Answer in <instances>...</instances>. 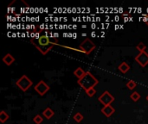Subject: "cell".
<instances>
[{"label":"cell","mask_w":148,"mask_h":124,"mask_svg":"<svg viewBox=\"0 0 148 124\" xmlns=\"http://www.w3.org/2000/svg\"><path fill=\"white\" fill-rule=\"evenodd\" d=\"M31 43L43 55H46L53 48L54 45H57V41H51L47 35H42L37 39L36 42L32 41Z\"/></svg>","instance_id":"obj_1"},{"label":"cell","mask_w":148,"mask_h":124,"mask_svg":"<svg viewBox=\"0 0 148 124\" xmlns=\"http://www.w3.org/2000/svg\"><path fill=\"white\" fill-rule=\"evenodd\" d=\"M77 83L86 91L91 88H95V86L98 85L99 81L90 72H86V74L83 76V78L78 79Z\"/></svg>","instance_id":"obj_2"},{"label":"cell","mask_w":148,"mask_h":124,"mask_svg":"<svg viewBox=\"0 0 148 124\" xmlns=\"http://www.w3.org/2000/svg\"><path fill=\"white\" fill-rule=\"evenodd\" d=\"M33 83L32 81L26 76V75H23L19 79L16 80V85L23 91H28L31 86H32Z\"/></svg>","instance_id":"obj_3"},{"label":"cell","mask_w":148,"mask_h":124,"mask_svg":"<svg viewBox=\"0 0 148 124\" xmlns=\"http://www.w3.org/2000/svg\"><path fill=\"white\" fill-rule=\"evenodd\" d=\"M80 47V51L83 52L86 54H90L95 48V44L89 39V38H86L79 46Z\"/></svg>","instance_id":"obj_4"},{"label":"cell","mask_w":148,"mask_h":124,"mask_svg":"<svg viewBox=\"0 0 148 124\" xmlns=\"http://www.w3.org/2000/svg\"><path fill=\"white\" fill-rule=\"evenodd\" d=\"M99 101L104 106L111 105V104L114 101V97L112 94H110L108 91H106L99 97Z\"/></svg>","instance_id":"obj_5"},{"label":"cell","mask_w":148,"mask_h":124,"mask_svg":"<svg viewBox=\"0 0 148 124\" xmlns=\"http://www.w3.org/2000/svg\"><path fill=\"white\" fill-rule=\"evenodd\" d=\"M49 86L43 81L41 80L39 81V83L35 86V91L40 95V96H44L49 90Z\"/></svg>","instance_id":"obj_6"},{"label":"cell","mask_w":148,"mask_h":124,"mask_svg":"<svg viewBox=\"0 0 148 124\" xmlns=\"http://www.w3.org/2000/svg\"><path fill=\"white\" fill-rule=\"evenodd\" d=\"M134 60L139 65H140V66L146 67L148 65V54L146 51L141 52L134 58Z\"/></svg>","instance_id":"obj_7"},{"label":"cell","mask_w":148,"mask_h":124,"mask_svg":"<svg viewBox=\"0 0 148 124\" xmlns=\"http://www.w3.org/2000/svg\"><path fill=\"white\" fill-rule=\"evenodd\" d=\"M115 112V110L114 107H112L111 105H108V106H104L101 109V113L104 114V116L106 117H110Z\"/></svg>","instance_id":"obj_8"},{"label":"cell","mask_w":148,"mask_h":124,"mask_svg":"<svg viewBox=\"0 0 148 124\" xmlns=\"http://www.w3.org/2000/svg\"><path fill=\"white\" fill-rule=\"evenodd\" d=\"M15 61V58L10 54H6L3 57V62L6 65V66H10L12 63H14Z\"/></svg>","instance_id":"obj_9"},{"label":"cell","mask_w":148,"mask_h":124,"mask_svg":"<svg viewBox=\"0 0 148 124\" xmlns=\"http://www.w3.org/2000/svg\"><path fill=\"white\" fill-rule=\"evenodd\" d=\"M118 69L122 73H127L129 70H130V66L127 63V62H122L119 66H118Z\"/></svg>","instance_id":"obj_10"},{"label":"cell","mask_w":148,"mask_h":124,"mask_svg":"<svg viewBox=\"0 0 148 124\" xmlns=\"http://www.w3.org/2000/svg\"><path fill=\"white\" fill-rule=\"evenodd\" d=\"M86 74V72H84V70L82 67H78L75 70L74 72V75L75 77L78 78V79H81L82 78H83V76Z\"/></svg>","instance_id":"obj_11"},{"label":"cell","mask_w":148,"mask_h":124,"mask_svg":"<svg viewBox=\"0 0 148 124\" xmlns=\"http://www.w3.org/2000/svg\"><path fill=\"white\" fill-rule=\"evenodd\" d=\"M54 114H55V112L52 110V109H50V108H47L44 111H43V113H42V115L49 120V119H50L53 116H54Z\"/></svg>","instance_id":"obj_12"},{"label":"cell","mask_w":148,"mask_h":124,"mask_svg":"<svg viewBox=\"0 0 148 124\" xmlns=\"http://www.w3.org/2000/svg\"><path fill=\"white\" fill-rule=\"evenodd\" d=\"M8 119H9V115H8L4 110H2V111L0 112V122H1L2 123H5Z\"/></svg>","instance_id":"obj_13"},{"label":"cell","mask_w":148,"mask_h":124,"mask_svg":"<svg viewBox=\"0 0 148 124\" xmlns=\"http://www.w3.org/2000/svg\"><path fill=\"white\" fill-rule=\"evenodd\" d=\"M130 98H131L133 101L137 102V101L140 98V93H138L137 91H134V92H133V93L130 95Z\"/></svg>","instance_id":"obj_14"},{"label":"cell","mask_w":148,"mask_h":124,"mask_svg":"<svg viewBox=\"0 0 148 124\" xmlns=\"http://www.w3.org/2000/svg\"><path fill=\"white\" fill-rule=\"evenodd\" d=\"M137 85V83L134 80H129L127 83V87L129 89V90H134Z\"/></svg>","instance_id":"obj_15"},{"label":"cell","mask_w":148,"mask_h":124,"mask_svg":"<svg viewBox=\"0 0 148 124\" xmlns=\"http://www.w3.org/2000/svg\"><path fill=\"white\" fill-rule=\"evenodd\" d=\"M73 118H74V120H75L76 123H81V122L83 120V116H82L81 113H79V112H78V113H76V114L74 116V117H73Z\"/></svg>","instance_id":"obj_16"},{"label":"cell","mask_w":148,"mask_h":124,"mask_svg":"<svg viewBox=\"0 0 148 124\" xmlns=\"http://www.w3.org/2000/svg\"><path fill=\"white\" fill-rule=\"evenodd\" d=\"M136 48L141 53V52H145V51H146L147 46H146L143 42H140V43H139V44L136 46Z\"/></svg>","instance_id":"obj_17"},{"label":"cell","mask_w":148,"mask_h":124,"mask_svg":"<svg viewBox=\"0 0 148 124\" xmlns=\"http://www.w3.org/2000/svg\"><path fill=\"white\" fill-rule=\"evenodd\" d=\"M33 122L36 124H41L43 122V119H42V117L40 115H36V116L33 118Z\"/></svg>","instance_id":"obj_18"},{"label":"cell","mask_w":148,"mask_h":124,"mask_svg":"<svg viewBox=\"0 0 148 124\" xmlns=\"http://www.w3.org/2000/svg\"><path fill=\"white\" fill-rule=\"evenodd\" d=\"M95 92H96V91L95 90V88H91V89L86 91V94H87L88 97H90V98H92V97L95 94Z\"/></svg>","instance_id":"obj_19"},{"label":"cell","mask_w":148,"mask_h":124,"mask_svg":"<svg viewBox=\"0 0 148 124\" xmlns=\"http://www.w3.org/2000/svg\"><path fill=\"white\" fill-rule=\"evenodd\" d=\"M145 22H146V23H147V26H148V20H147V21H145Z\"/></svg>","instance_id":"obj_20"},{"label":"cell","mask_w":148,"mask_h":124,"mask_svg":"<svg viewBox=\"0 0 148 124\" xmlns=\"http://www.w3.org/2000/svg\"><path fill=\"white\" fill-rule=\"evenodd\" d=\"M147 100L148 101V95H147Z\"/></svg>","instance_id":"obj_21"}]
</instances>
